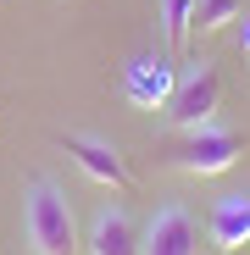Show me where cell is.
<instances>
[{
    "label": "cell",
    "instance_id": "4",
    "mask_svg": "<svg viewBox=\"0 0 250 255\" xmlns=\"http://www.w3.org/2000/svg\"><path fill=\"white\" fill-rule=\"evenodd\" d=\"M61 150L78 161V172H83V178H95L100 189H117V194H128V189H134L128 161H122L106 139H95V133H61Z\"/></svg>",
    "mask_w": 250,
    "mask_h": 255
},
{
    "label": "cell",
    "instance_id": "5",
    "mask_svg": "<svg viewBox=\"0 0 250 255\" xmlns=\"http://www.w3.org/2000/svg\"><path fill=\"white\" fill-rule=\"evenodd\" d=\"M139 255H200V228L184 205H161L145 222V244Z\"/></svg>",
    "mask_w": 250,
    "mask_h": 255
},
{
    "label": "cell",
    "instance_id": "7",
    "mask_svg": "<svg viewBox=\"0 0 250 255\" xmlns=\"http://www.w3.org/2000/svg\"><path fill=\"white\" fill-rule=\"evenodd\" d=\"M89 255H139V244H145V228L128 217L122 205H106L100 217L89 222Z\"/></svg>",
    "mask_w": 250,
    "mask_h": 255
},
{
    "label": "cell",
    "instance_id": "3",
    "mask_svg": "<svg viewBox=\"0 0 250 255\" xmlns=\"http://www.w3.org/2000/svg\"><path fill=\"white\" fill-rule=\"evenodd\" d=\"M217 106H223V72L212 61H200L178 78L173 100H167V122L178 128V133H189V128H206L217 122Z\"/></svg>",
    "mask_w": 250,
    "mask_h": 255
},
{
    "label": "cell",
    "instance_id": "10",
    "mask_svg": "<svg viewBox=\"0 0 250 255\" xmlns=\"http://www.w3.org/2000/svg\"><path fill=\"white\" fill-rule=\"evenodd\" d=\"M189 22H195V0H161V33L173 50L189 39Z\"/></svg>",
    "mask_w": 250,
    "mask_h": 255
},
{
    "label": "cell",
    "instance_id": "6",
    "mask_svg": "<svg viewBox=\"0 0 250 255\" xmlns=\"http://www.w3.org/2000/svg\"><path fill=\"white\" fill-rule=\"evenodd\" d=\"M122 89H128V100H134V106L156 111V106L173 100L178 72H173V61H167V56H134L128 67H122Z\"/></svg>",
    "mask_w": 250,
    "mask_h": 255
},
{
    "label": "cell",
    "instance_id": "8",
    "mask_svg": "<svg viewBox=\"0 0 250 255\" xmlns=\"http://www.w3.org/2000/svg\"><path fill=\"white\" fill-rule=\"evenodd\" d=\"M212 244L217 250H245L250 244V194H223L212 205Z\"/></svg>",
    "mask_w": 250,
    "mask_h": 255
},
{
    "label": "cell",
    "instance_id": "2",
    "mask_svg": "<svg viewBox=\"0 0 250 255\" xmlns=\"http://www.w3.org/2000/svg\"><path fill=\"white\" fill-rule=\"evenodd\" d=\"M239 155H245V133L239 128H223V122L189 128V133H178L173 150H167V161H173L178 172H189V178H217Z\"/></svg>",
    "mask_w": 250,
    "mask_h": 255
},
{
    "label": "cell",
    "instance_id": "11",
    "mask_svg": "<svg viewBox=\"0 0 250 255\" xmlns=\"http://www.w3.org/2000/svg\"><path fill=\"white\" fill-rule=\"evenodd\" d=\"M239 50H250V17L239 22Z\"/></svg>",
    "mask_w": 250,
    "mask_h": 255
},
{
    "label": "cell",
    "instance_id": "9",
    "mask_svg": "<svg viewBox=\"0 0 250 255\" xmlns=\"http://www.w3.org/2000/svg\"><path fill=\"white\" fill-rule=\"evenodd\" d=\"M239 11H245V0H195V22H189V33H217V28L239 22Z\"/></svg>",
    "mask_w": 250,
    "mask_h": 255
},
{
    "label": "cell",
    "instance_id": "1",
    "mask_svg": "<svg viewBox=\"0 0 250 255\" xmlns=\"http://www.w3.org/2000/svg\"><path fill=\"white\" fill-rule=\"evenodd\" d=\"M22 233L33 244V255H78V217H72V200L61 194L56 178H33L22 194Z\"/></svg>",
    "mask_w": 250,
    "mask_h": 255
}]
</instances>
